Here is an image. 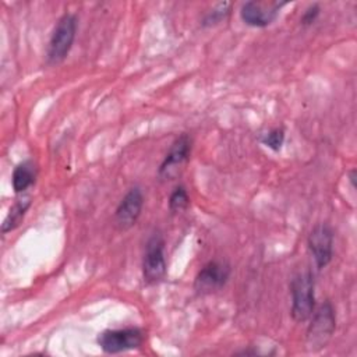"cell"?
I'll return each mask as SVG.
<instances>
[{"label":"cell","instance_id":"obj_3","mask_svg":"<svg viewBox=\"0 0 357 357\" xmlns=\"http://www.w3.org/2000/svg\"><path fill=\"white\" fill-rule=\"evenodd\" d=\"M75 31L77 18L74 14H64L57 21L47 46L49 64H59L67 57L75 39Z\"/></svg>","mask_w":357,"mask_h":357},{"label":"cell","instance_id":"obj_11","mask_svg":"<svg viewBox=\"0 0 357 357\" xmlns=\"http://www.w3.org/2000/svg\"><path fill=\"white\" fill-rule=\"evenodd\" d=\"M36 166L32 160H25L15 166L13 172V188L15 192H22L35 183Z\"/></svg>","mask_w":357,"mask_h":357},{"label":"cell","instance_id":"obj_10","mask_svg":"<svg viewBox=\"0 0 357 357\" xmlns=\"http://www.w3.org/2000/svg\"><path fill=\"white\" fill-rule=\"evenodd\" d=\"M282 6L284 3H273L271 7H265L262 3L247 1L241 6L240 17L250 26L264 28L276 20Z\"/></svg>","mask_w":357,"mask_h":357},{"label":"cell","instance_id":"obj_7","mask_svg":"<svg viewBox=\"0 0 357 357\" xmlns=\"http://www.w3.org/2000/svg\"><path fill=\"white\" fill-rule=\"evenodd\" d=\"M308 248L314 257L317 266L325 268L332 259L333 233L325 223L317 225L308 236Z\"/></svg>","mask_w":357,"mask_h":357},{"label":"cell","instance_id":"obj_1","mask_svg":"<svg viewBox=\"0 0 357 357\" xmlns=\"http://www.w3.org/2000/svg\"><path fill=\"white\" fill-rule=\"evenodd\" d=\"M310 318L311 324L307 329L305 347L308 351H318L328 344L335 332L336 318L332 304L329 301L322 303Z\"/></svg>","mask_w":357,"mask_h":357},{"label":"cell","instance_id":"obj_15","mask_svg":"<svg viewBox=\"0 0 357 357\" xmlns=\"http://www.w3.org/2000/svg\"><path fill=\"white\" fill-rule=\"evenodd\" d=\"M230 13V3H219L211 13L204 18V25H215L220 22Z\"/></svg>","mask_w":357,"mask_h":357},{"label":"cell","instance_id":"obj_4","mask_svg":"<svg viewBox=\"0 0 357 357\" xmlns=\"http://www.w3.org/2000/svg\"><path fill=\"white\" fill-rule=\"evenodd\" d=\"M144 339V332L139 328L106 329L98 335V344L105 353L116 354L141 347Z\"/></svg>","mask_w":357,"mask_h":357},{"label":"cell","instance_id":"obj_13","mask_svg":"<svg viewBox=\"0 0 357 357\" xmlns=\"http://www.w3.org/2000/svg\"><path fill=\"white\" fill-rule=\"evenodd\" d=\"M190 205V198L187 194V190L183 185H178L174 188V191L170 194L169 198V209L173 213H178L187 209Z\"/></svg>","mask_w":357,"mask_h":357},{"label":"cell","instance_id":"obj_5","mask_svg":"<svg viewBox=\"0 0 357 357\" xmlns=\"http://www.w3.org/2000/svg\"><path fill=\"white\" fill-rule=\"evenodd\" d=\"M142 275L144 280L149 284L160 282L166 275L165 241L160 234L155 233L146 243L142 259Z\"/></svg>","mask_w":357,"mask_h":357},{"label":"cell","instance_id":"obj_6","mask_svg":"<svg viewBox=\"0 0 357 357\" xmlns=\"http://www.w3.org/2000/svg\"><path fill=\"white\" fill-rule=\"evenodd\" d=\"M230 266L223 261H211L198 272L194 287L198 293H212L225 286L230 278Z\"/></svg>","mask_w":357,"mask_h":357},{"label":"cell","instance_id":"obj_2","mask_svg":"<svg viewBox=\"0 0 357 357\" xmlns=\"http://www.w3.org/2000/svg\"><path fill=\"white\" fill-rule=\"evenodd\" d=\"M291 317L297 322L307 321L314 312V278L311 272L296 275L290 283Z\"/></svg>","mask_w":357,"mask_h":357},{"label":"cell","instance_id":"obj_12","mask_svg":"<svg viewBox=\"0 0 357 357\" xmlns=\"http://www.w3.org/2000/svg\"><path fill=\"white\" fill-rule=\"evenodd\" d=\"M29 205H31V201H29V199H24V201L20 199V201H17V202L10 208L7 216H6L4 222H3L1 231H3V233H8V231H11L13 229H15V227L21 223V220H22L25 212L28 211Z\"/></svg>","mask_w":357,"mask_h":357},{"label":"cell","instance_id":"obj_14","mask_svg":"<svg viewBox=\"0 0 357 357\" xmlns=\"http://www.w3.org/2000/svg\"><path fill=\"white\" fill-rule=\"evenodd\" d=\"M262 144L273 151H279L284 141V131L282 128H273L262 137Z\"/></svg>","mask_w":357,"mask_h":357},{"label":"cell","instance_id":"obj_8","mask_svg":"<svg viewBox=\"0 0 357 357\" xmlns=\"http://www.w3.org/2000/svg\"><path fill=\"white\" fill-rule=\"evenodd\" d=\"M144 205V195L142 191L138 187L131 188L120 201L116 213H114V222L116 226L121 230H127L131 226L135 225L137 219L141 215Z\"/></svg>","mask_w":357,"mask_h":357},{"label":"cell","instance_id":"obj_16","mask_svg":"<svg viewBox=\"0 0 357 357\" xmlns=\"http://www.w3.org/2000/svg\"><path fill=\"white\" fill-rule=\"evenodd\" d=\"M318 14H319V7H318V4L310 6V7L304 11V14H303V17H301V24H303V25H310V24H312V22L317 20Z\"/></svg>","mask_w":357,"mask_h":357},{"label":"cell","instance_id":"obj_9","mask_svg":"<svg viewBox=\"0 0 357 357\" xmlns=\"http://www.w3.org/2000/svg\"><path fill=\"white\" fill-rule=\"evenodd\" d=\"M191 151V139L187 134H181L178 138L174 139L169 152L166 153L163 162L159 166V176L162 178L173 177L180 166L188 159Z\"/></svg>","mask_w":357,"mask_h":357}]
</instances>
